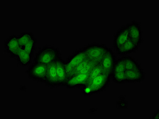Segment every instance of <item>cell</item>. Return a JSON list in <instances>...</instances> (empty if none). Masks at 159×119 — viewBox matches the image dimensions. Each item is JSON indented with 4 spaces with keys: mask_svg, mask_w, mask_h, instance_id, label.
Here are the masks:
<instances>
[{
    "mask_svg": "<svg viewBox=\"0 0 159 119\" xmlns=\"http://www.w3.org/2000/svg\"><path fill=\"white\" fill-rule=\"evenodd\" d=\"M159 111H157L155 113L153 114V118H158Z\"/></svg>",
    "mask_w": 159,
    "mask_h": 119,
    "instance_id": "23",
    "label": "cell"
},
{
    "mask_svg": "<svg viewBox=\"0 0 159 119\" xmlns=\"http://www.w3.org/2000/svg\"><path fill=\"white\" fill-rule=\"evenodd\" d=\"M98 63H99L86 58L74 69L68 78L74 75L79 74H89L94 66Z\"/></svg>",
    "mask_w": 159,
    "mask_h": 119,
    "instance_id": "12",
    "label": "cell"
},
{
    "mask_svg": "<svg viewBox=\"0 0 159 119\" xmlns=\"http://www.w3.org/2000/svg\"><path fill=\"white\" fill-rule=\"evenodd\" d=\"M44 84L51 88L59 87L56 68L55 61L47 65V70Z\"/></svg>",
    "mask_w": 159,
    "mask_h": 119,
    "instance_id": "9",
    "label": "cell"
},
{
    "mask_svg": "<svg viewBox=\"0 0 159 119\" xmlns=\"http://www.w3.org/2000/svg\"><path fill=\"white\" fill-rule=\"evenodd\" d=\"M129 38L141 45L142 42V30L140 24L136 21H132L126 25Z\"/></svg>",
    "mask_w": 159,
    "mask_h": 119,
    "instance_id": "10",
    "label": "cell"
},
{
    "mask_svg": "<svg viewBox=\"0 0 159 119\" xmlns=\"http://www.w3.org/2000/svg\"><path fill=\"white\" fill-rule=\"evenodd\" d=\"M111 77L117 84H122L125 83V72H114L111 73Z\"/></svg>",
    "mask_w": 159,
    "mask_h": 119,
    "instance_id": "20",
    "label": "cell"
},
{
    "mask_svg": "<svg viewBox=\"0 0 159 119\" xmlns=\"http://www.w3.org/2000/svg\"><path fill=\"white\" fill-rule=\"evenodd\" d=\"M116 57L111 48H108L99 62V64L106 73L111 76L112 72Z\"/></svg>",
    "mask_w": 159,
    "mask_h": 119,
    "instance_id": "6",
    "label": "cell"
},
{
    "mask_svg": "<svg viewBox=\"0 0 159 119\" xmlns=\"http://www.w3.org/2000/svg\"><path fill=\"white\" fill-rule=\"evenodd\" d=\"M125 63H124L123 59L122 57L116 61L113 68L112 72H125Z\"/></svg>",
    "mask_w": 159,
    "mask_h": 119,
    "instance_id": "22",
    "label": "cell"
},
{
    "mask_svg": "<svg viewBox=\"0 0 159 119\" xmlns=\"http://www.w3.org/2000/svg\"><path fill=\"white\" fill-rule=\"evenodd\" d=\"M140 45L129 38L125 43L116 50L118 55H128L136 52Z\"/></svg>",
    "mask_w": 159,
    "mask_h": 119,
    "instance_id": "14",
    "label": "cell"
},
{
    "mask_svg": "<svg viewBox=\"0 0 159 119\" xmlns=\"http://www.w3.org/2000/svg\"><path fill=\"white\" fill-rule=\"evenodd\" d=\"M61 56L58 48L53 45H46L39 49L34 58V63L48 65Z\"/></svg>",
    "mask_w": 159,
    "mask_h": 119,
    "instance_id": "1",
    "label": "cell"
},
{
    "mask_svg": "<svg viewBox=\"0 0 159 119\" xmlns=\"http://www.w3.org/2000/svg\"><path fill=\"white\" fill-rule=\"evenodd\" d=\"M108 47L104 44L94 43L84 47L86 58L99 63Z\"/></svg>",
    "mask_w": 159,
    "mask_h": 119,
    "instance_id": "2",
    "label": "cell"
},
{
    "mask_svg": "<svg viewBox=\"0 0 159 119\" xmlns=\"http://www.w3.org/2000/svg\"><path fill=\"white\" fill-rule=\"evenodd\" d=\"M86 58L83 48L77 50L70 56L65 61L67 79L68 78L74 69Z\"/></svg>",
    "mask_w": 159,
    "mask_h": 119,
    "instance_id": "5",
    "label": "cell"
},
{
    "mask_svg": "<svg viewBox=\"0 0 159 119\" xmlns=\"http://www.w3.org/2000/svg\"><path fill=\"white\" fill-rule=\"evenodd\" d=\"M111 79V76L110 74L104 72L88 81L85 84L91 88L93 95L102 92L105 90L109 85Z\"/></svg>",
    "mask_w": 159,
    "mask_h": 119,
    "instance_id": "3",
    "label": "cell"
},
{
    "mask_svg": "<svg viewBox=\"0 0 159 119\" xmlns=\"http://www.w3.org/2000/svg\"><path fill=\"white\" fill-rule=\"evenodd\" d=\"M5 51L9 54L12 58L16 57V55L20 49L17 35H12L5 41L4 44Z\"/></svg>",
    "mask_w": 159,
    "mask_h": 119,
    "instance_id": "8",
    "label": "cell"
},
{
    "mask_svg": "<svg viewBox=\"0 0 159 119\" xmlns=\"http://www.w3.org/2000/svg\"><path fill=\"white\" fill-rule=\"evenodd\" d=\"M104 72H104L101 66L100 65L99 63L97 64L94 66V67L92 68L91 71L89 73L87 82L93 80L95 77L98 76Z\"/></svg>",
    "mask_w": 159,
    "mask_h": 119,
    "instance_id": "19",
    "label": "cell"
},
{
    "mask_svg": "<svg viewBox=\"0 0 159 119\" xmlns=\"http://www.w3.org/2000/svg\"><path fill=\"white\" fill-rule=\"evenodd\" d=\"M34 37V35L30 32H25L21 33L18 36V41L21 47L23 48Z\"/></svg>",
    "mask_w": 159,
    "mask_h": 119,
    "instance_id": "18",
    "label": "cell"
},
{
    "mask_svg": "<svg viewBox=\"0 0 159 119\" xmlns=\"http://www.w3.org/2000/svg\"><path fill=\"white\" fill-rule=\"evenodd\" d=\"M89 74H79L71 76L66 80L64 86L70 89L82 88L87 82Z\"/></svg>",
    "mask_w": 159,
    "mask_h": 119,
    "instance_id": "7",
    "label": "cell"
},
{
    "mask_svg": "<svg viewBox=\"0 0 159 119\" xmlns=\"http://www.w3.org/2000/svg\"><path fill=\"white\" fill-rule=\"evenodd\" d=\"M37 42V39L34 37L22 48L26 51V52L33 55L35 49Z\"/></svg>",
    "mask_w": 159,
    "mask_h": 119,
    "instance_id": "21",
    "label": "cell"
},
{
    "mask_svg": "<svg viewBox=\"0 0 159 119\" xmlns=\"http://www.w3.org/2000/svg\"><path fill=\"white\" fill-rule=\"evenodd\" d=\"M122 58L125 63V70H134L141 68L140 65L132 56H122Z\"/></svg>",
    "mask_w": 159,
    "mask_h": 119,
    "instance_id": "17",
    "label": "cell"
},
{
    "mask_svg": "<svg viewBox=\"0 0 159 119\" xmlns=\"http://www.w3.org/2000/svg\"><path fill=\"white\" fill-rule=\"evenodd\" d=\"M55 65L58 84L59 86H64L67 80V74L65 61L62 59V56L55 61Z\"/></svg>",
    "mask_w": 159,
    "mask_h": 119,
    "instance_id": "13",
    "label": "cell"
},
{
    "mask_svg": "<svg viewBox=\"0 0 159 119\" xmlns=\"http://www.w3.org/2000/svg\"><path fill=\"white\" fill-rule=\"evenodd\" d=\"M33 56L21 48L15 58L20 66L25 67L29 66L31 63Z\"/></svg>",
    "mask_w": 159,
    "mask_h": 119,
    "instance_id": "16",
    "label": "cell"
},
{
    "mask_svg": "<svg viewBox=\"0 0 159 119\" xmlns=\"http://www.w3.org/2000/svg\"><path fill=\"white\" fill-rule=\"evenodd\" d=\"M47 70V66L34 62L29 66L26 72L30 79L38 83L44 84Z\"/></svg>",
    "mask_w": 159,
    "mask_h": 119,
    "instance_id": "4",
    "label": "cell"
},
{
    "mask_svg": "<svg viewBox=\"0 0 159 119\" xmlns=\"http://www.w3.org/2000/svg\"><path fill=\"white\" fill-rule=\"evenodd\" d=\"M125 83H140L145 79V72L141 68L134 70H125Z\"/></svg>",
    "mask_w": 159,
    "mask_h": 119,
    "instance_id": "11",
    "label": "cell"
},
{
    "mask_svg": "<svg viewBox=\"0 0 159 119\" xmlns=\"http://www.w3.org/2000/svg\"><path fill=\"white\" fill-rule=\"evenodd\" d=\"M129 38L126 25L122 26L117 31L114 39V47L116 49L125 43Z\"/></svg>",
    "mask_w": 159,
    "mask_h": 119,
    "instance_id": "15",
    "label": "cell"
}]
</instances>
